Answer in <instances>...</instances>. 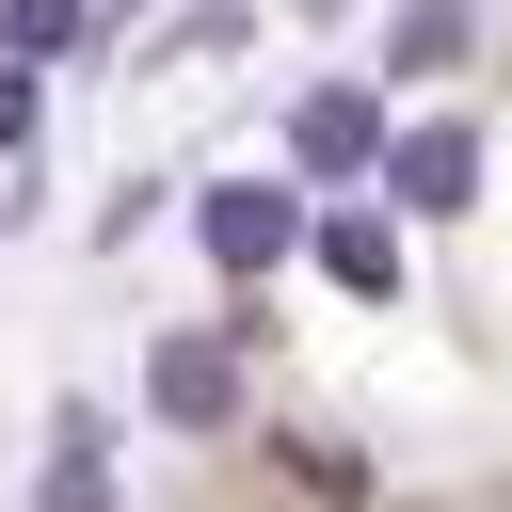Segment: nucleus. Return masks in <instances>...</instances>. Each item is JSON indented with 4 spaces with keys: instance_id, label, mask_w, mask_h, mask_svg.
<instances>
[{
    "instance_id": "nucleus-1",
    "label": "nucleus",
    "mask_w": 512,
    "mask_h": 512,
    "mask_svg": "<svg viewBox=\"0 0 512 512\" xmlns=\"http://www.w3.org/2000/svg\"><path fill=\"white\" fill-rule=\"evenodd\" d=\"M144 400H160L176 432H224V416H240V352H224V336H160V368H144Z\"/></svg>"
},
{
    "instance_id": "nucleus-5",
    "label": "nucleus",
    "mask_w": 512,
    "mask_h": 512,
    "mask_svg": "<svg viewBox=\"0 0 512 512\" xmlns=\"http://www.w3.org/2000/svg\"><path fill=\"white\" fill-rule=\"evenodd\" d=\"M464 176H480L464 128H416V144H400V192H416V208H464Z\"/></svg>"
},
{
    "instance_id": "nucleus-4",
    "label": "nucleus",
    "mask_w": 512,
    "mask_h": 512,
    "mask_svg": "<svg viewBox=\"0 0 512 512\" xmlns=\"http://www.w3.org/2000/svg\"><path fill=\"white\" fill-rule=\"evenodd\" d=\"M32 496H48V512H96V496H112V448H96V416H64V432H48V480H32Z\"/></svg>"
},
{
    "instance_id": "nucleus-7",
    "label": "nucleus",
    "mask_w": 512,
    "mask_h": 512,
    "mask_svg": "<svg viewBox=\"0 0 512 512\" xmlns=\"http://www.w3.org/2000/svg\"><path fill=\"white\" fill-rule=\"evenodd\" d=\"M0 32H16V48H64V32H80V0H0Z\"/></svg>"
},
{
    "instance_id": "nucleus-8",
    "label": "nucleus",
    "mask_w": 512,
    "mask_h": 512,
    "mask_svg": "<svg viewBox=\"0 0 512 512\" xmlns=\"http://www.w3.org/2000/svg\"><path fill=\"white\" fill-rule=\"evenodd\" d=\"M0 144H32V64H0Z\"/></svg>"
},
{
    "instance_id": "nucleus-6",
    "label": "nucleus",
    "mask_w": 512,
    "mask_h": 512,
    "mask_svg": "<svg viewBox=\"0 0 512 512\" xmlns=\"http://www.w3.org/2000/svg\"><path fill=\"white\" fill-rule=\"evenodd\" d=\"M320 256H336V288H400V240L384 224H320Z\"/></svg>"
},
{
    "instance_id": "nucleus-3",
    "label": "nucleus",
    "mask_w": 512,
    "mask_h": 512,
    "mask_svg": "<svg viewBox=\"0 0 512 512\" xmlns=\"http://www.w3.org/2000/svg\"><path fill=\"white\" fill-rule=\"evenodd\" d=\"M304 160H320V176H352V160H384V112H368L352 80H336V96H304Z\"/></svg>"
},
{
    "instance_id": "nucleus-2",
    "label": "nucleus",
    "mask_w": 512,
    "mask_h": 512,
    "mask_svg": "<svg viewBox=\"0 0 512 512\" xmlns=\"http://www.w3.org/2000/svg\"><path fill=\"white\" fill-rule=\"evenodd\" d=\"M288 240H304V208H288V192H256V176H240V192H208V256H224V272H272Z\"/></svg>"
}]
</instances>
